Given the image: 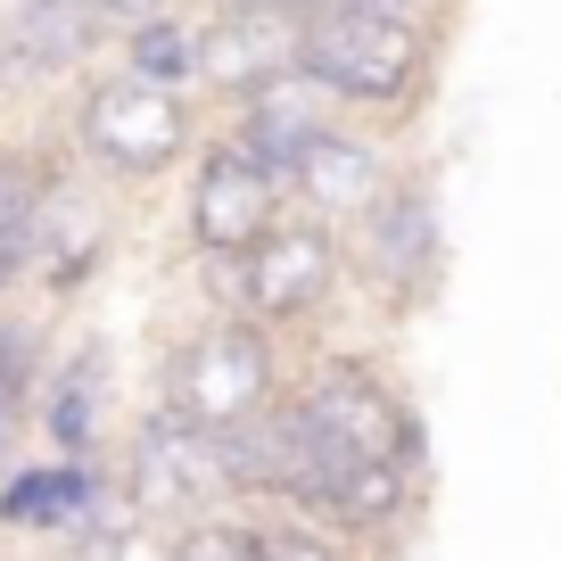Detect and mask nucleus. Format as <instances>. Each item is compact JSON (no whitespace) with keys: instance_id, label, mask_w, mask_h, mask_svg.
<instances>
[{"instance_id":"obj_1","label":"nucleus","mask_w":561,"mask_h":561,"mask_svg":"<svg viewBox=\"0 0 561 561\" xmlns=\"http://www.w3.org/2000/svg\"><path fill=\"white\" fill-rule=\"evenodd\" d=\"M207 116H198V91H158L140 75H91L75 91V124H67V158L91 165L100 182H158L174 165L198 158Z\"/></svg>"},{"instance_id":"obj_2","label":"nucleus","mask_w":561,"mask_h":561,"mask_svg":"<svg viewBox=\"0 0 561 561\" xmlns=\"http://www.w3.org/2000/svg\"><path fill=\"white\" fill-rule=\"evenodd\" d=\"M430 67H438V34L430 25L371 18L355 0L314 9L306 42H298V75L331 91L339 116H397V107H413L430 91Z\"/></svg>"},{"instance_id":"obj_3","label":"nucleus","mask_w":561,"mask_h":561,"mask_svg":"<svg viewBox=\"0 0 561 561\" xmlns=\"http://www.w3.org/2000/svg\"><path fill=\"white\" fill-rule=\"evenodd\" d=\"M116 182H100L75 158H42V191L25 215V289L42 298H75L107 273L116 256Z\"/></svg>"},{"instance_id":"obj_4","label":"nucleus","mask_w":561,"mask_h":561,"mask_svg":"<svg viewBox=\"0 0 561 561\" xmlns=\"http://www.w3.org/2000/svg\"><path fill=\"white\" fill-rule=\"evenodd\" d=\"M264 397H280V364H273V331L248 314H207L165 355V413L191 430H231Z\"/></svg>"},{"instance_id":"obj_5","label":"nucleus","mask_w":561,"mask_h":561,"mask_svg":"<svg viewBox=\"0 0 561 561\" xmlns=\"http://www.w3.org/2000/svg\"><path fill=\"white\" fill-rule=\"evenodd\" d=\"M289 397H298L322 462H404V471L421 462L413 413H404V397L364 364V355H322ZM322 479H331V471H322Z\"/></svg>"},{"instance_id":"obj_6","label":"nucleus","mask_w":561,"mask_h":561,"mask_svg":"<svg viewBox=\"0 0 561 561\" xmlns=\"http://www.w3.org/2000/svg\"><path fill=\"white\" fill-rule=\"evenodd\" d=\"M347 264L380 289L388 306H421L430 289H438L446 273V231H438V198H430V182L397 174L380 191V207H364L347 224Z\"/></svg>"},{"instance_id":"obj_7","label":"nucleus","mask_w":561,"mask_h":561,"mask_svg":"<svg viewBox=\"0 0 561 561\" xmlns=\"http://www.w3.org/2000/svg\"><path fill=\"white\" fill-rule=\"evenodd\" d=\"M215 504H231L224 488V455H215V430H191L158 404L140 413L133 455H124V512L133 520H207Z\"/></svg>"},{"instance_id":"obj_8","label":"nucleus","mask_w":561,"mask_h":561,"mask_svg":"<svg viewBox=\"0 0 561 561\" xmlns=\"http://www.w3.org/2000/svg\"><path fill=\"white\" fill-rule=\"evenodd\" d=\"M339 273H347L339 231L314 224V215H280L256 248H240V314L264 322V331L306 322V314H322V298L339 289Z\"/></svg>"},{"instance_id":"obj_9","label":"nucleus","mask_w":561,"mask_h":561,"mask_svg":"<svg viewBox=\"0 0 561 561\" xmlns=\"http://www.w3.org/2000/svg\"><path fill=\"white\" fill-rule=\"evenodd\" d=\"M298 42H306V18L289 0H215L198 18V91L240 100V91L298 67Z\"/></svg>"},{"instance_id":"obj_10","label":"nucleus","mask_w":561,"mask_h":561,"mask_svg":"<svg viewBox=\"0 0 561 561\" xmlns=\"http://www.w3.org/2000/svg\"><path fill=\"white\" fill-rule=\"evenodd\" d=\"M280 215H289V191H280L264 165H248L240 149H224V140H198L191 198H182V224H191L198 256H240V248H256Z\"/></svg>"},{"instance_id":"obj_11","label":"nucleus","mask_w":561,"mask_h":561,"mask_svg":"<svg viewBox=\"0 0 561 561\" xmlns=\"http://www.w3.org/2000/svg\"><path fill=\"white\" fill-rule=\"evenodd\" d=\"M107 25L91 0H0V100H34L100 58Z\"/></svg>"},{"instance_id":"obj_12","label":"nucleus","mask_w":561,"mask_h":561,"mask_svg":"<svg viewBox=\"0 0 561 561\" xmlns=\"http://www.w3.org/2000/svg\"><path fill=\"white\" fill-rule=\"evenodd\" d=\"M331 124H339V100L289 67V75H273V83L224 100V133H215V140H224V149H240L248 165H264L273 182H289V165L306 158V140L331 133Z\"/></svg>"},{"instance_id":"obj_13","label":"nucleus","mask_w":561,"mask_h":561,"mask_svg":"<svg viewBox=\"0 0 561 561\" xmlns=\"http://www.w3.org/2000/svg\"><path fill=\"white\" fill-rule=\"evenodd\" d=\"M397 182V158H388L371 133H355L347 116L331 124V133H314L306 140V158L289 165V207H306L314 224H331V231H347L364 207H380V191Z\"/></svg>"},{"instance_id":"obj_14","label":"nucleus","mask_w":561,"mask_h":561,"mask_svg":"<svg viewBox=\"0 0 561 561\" xmlns=\"http://www.w3.org/2000/svg\"><path fill=\"white\" fill-rule=\"evenodd\" d=\"M107 380H116V364H107V339H83L75 355H58V364H42V438L58 446V455L83 462L91 438H100V404H107Z\"/></svg>"},{"instance_id":"obj_15","label":"nucleus","mask_w":561,"mask_h":561,"mask_svg":"<svg viewBox=\"0 0 561 561\" xmlns=\"http://www.w3.org/2000/svg\"><path fill=\"white\" fill-rule=\"evenodd\" d=\"M413 495L404 462H331V479L314 488V520L322 528H388Z\"/></svg>"},{"instance_id":"obj_16","label":"nucleus","mask_w":561,"mask_h":561,"mask_svg":"<svg viewBox=\"0 0 561 561\" xmlns=\"http://www.w3.org/2000/svg\"><path fill=\"white\" fill-rule=\"evenodd\" d=\"M100 495V479H91V462H50V471H18L9 479V495H0V520L9 528H42V537H67L75 512Z\"/></svg>"},{"instance_id":"obj_17","label":"nucleus","mask_w":561,"mask_h":561,"mask_svg":"<svg viewBox=\"0 0 561 561\" xmlns=\"http://www.w3.org/2000/svg\"><path fill=\"white\" fill-rule=\"evenodd\" d=\"M124 75H140L158 91H198V25H182L174 9L124 25Z\"/></svg>"},{"instance_id":"obj_18","label":"nucleus","mask_w":561,"mask_h":561,"mask_svg":"<svg viewBox=\"0 0 561 561\" xmlns=\"http://www.w3.org/2000/svg\"><path fill=\"white\" fill-rule=\"evenodd\" d=\"M34 191H42V158L0 140V298L25 289V215H34Z\"/></svg>"},{"instance_id":"obj_19","label":"nucleus","mask_w":561,"mask_h":561,"mask_svg":"<svg viewBox=\"0 0 561 561\" xmlns=\"http://www.w3.org/2000/svg\"><path fill=\"white\" fill-rule=\"evenodd\" d=\"M248 561H339V545L322 537L314 512H273V520H248Z\"/></svg>"},{"instance_id":"obj_20","label":"nucleus","mask_w":561,"mask_h":561,"mask_svg":"<svg viewBox=\"0 0 561 561\" xmlns=\"http://www.w3.org/2000/svg\"><path fill=\"white\" fill-rule=\"evenodd\" d=\"M34 388H42V331H34V322H18V314H0V397L25 413Z\"/></svg>"},{"instance_id":"obj_21","label":"nucleus","mask_w":561,"mask_h":561,"mask_svg":"<svg viewBox=\"0 0 561 561\" xmlns=\"http://www.w3.org/2000/svg\"><path fill=\"white\" fill-rule=\"evenodd\" d=\"M165 561H248V520H224V512L182 520L174 537H165Z\"/></svg>"},{"instance_id":"obj_22","label":"nucleus","mask_w":561,"mask_h":561,"mask_svg":"<svg viewBox=\"0 0 561 561\" xmlns=\"http://www.w3.org/2000/svg\"><path fill=\"white\" fill-rule=\"evenodd\" d=\"M355 9H371V18H397V25H438L446 0H355Z\"/></svg>"},{"instance_id":"obj_23","label":"nucleus","mask_w":561,"mask_h":561,"mask_svg":"<svg viewBox=\"0 0 561 561\" xmlns=\"http://www.w3.org/2000/svg\"><path fill=\"white\" fill-rule=\"evenodd\" d=\"M91 9H100L107 34H124V25H140V18H158V9H174V0H91Z\"/></svg>"},{"instance_id":"obj_24","label":"nucleus","mask_w":561,"mask_h":561,"mask_svg":"<svg viewBox=\"0 0 561 561\" xmlns=\"http://www.w3.org/2000/svg\"><path fill=\"white\" fill-rule=\"evenodd\" d=\"M18 430H25V413H18V404H9V397H0V462L18 455Z\"/></svg>"},{"instance_id":"obj_25","label":"nucleus","mask_w":561,"mask_h":561,"mask_svg":"<svg viewBox=\"0 0 561 561\" xmlns=\"http://www.w3.org/2000/svg\"><path fill=\"white\" fill-rule=\"evenodd\" d=\"M289 9H298V18H314V9H339V0H289Z\"/></svg>"}]
</instances>
